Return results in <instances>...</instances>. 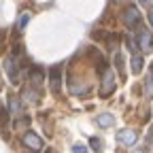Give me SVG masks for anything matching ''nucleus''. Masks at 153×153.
Returning <instances> with one entry per match:
<instances>
[{
    "mask_svg": "<svg viewBox=\"0 0 153 153\" xmlns=\"http://www.w3.org/2000/svg\"><path fill=\"white\" fill-rule=\"evenodd\" d=\"M136 43H138V49L143 53H151L153 51V34L145 26H138L136 28Z\"/></svg>",
    "mask_w": 153,
    "mask_h": 153,
    "instance_id": "1",
    "label": "nucleus"
},
{
    "mask_svg": "<svg viewBox=\"0 0 153 153\" xmlns=\"http://www.w3.org/2000/svg\"><path fill=\"white\" fill-rule=\"evenodd\" d=\"M121 19H123V24L128 26V28H138L140 26V11H138V7H128L123 13H121Z\"/></svg>",
    "mask_w": 153,
    "mask_h": 153,
    "instance_id": "2",
    "label": "nucleus"
},
{
    "mask_svg": "<svg viewBox=\"0 0 153 153\" xmlns=\"http://www.w3.org/2000/svg\"><path fill=\"white\" fill-rule=\"evenodd\" d=\"M115 91V74L111 68H106V72L102 74V89H100V96L102 98H106V96H111Z\"/></svg>",
    "mask_w": 153,
    "mask_h": 153,
    "instance_id": "3",
    "label": "nucleus"
},
{
    "mask_svg": "<svg viewBox=\"0 0 153 153\" xmlns=\"http://www.w3.org/2000/svg\"><path fill=\"white\" fill-rule=\"evenodd\" d=\"M22 143H24L28 149H32V151H41V149H43V138L38 136L36 132H26L24 138H22Z\"/></svg>",
    "mask_w": 153,
    "mask_h": 153,
    "instance_id": "4",
    "label": "nucleus"
},
{
    "mask_svg": "<svg viewBox=\"0 0 153 153\" xmlns=\"http://www.w3.org/2000/svg\"><path fill=\"white\" fill-rule=\"evenodd\" d=\"M136 138H138L136 130H130V128H126V130H119V132H117V143H119V145L132 147L134 143H136Z\"/></svg>",
    "mask_w": 153,
    "mask_h": 153,
    "instance_id": "5",
    "label": "nucleus"
},
{
    "mask_svg": "<svg viewBox=\"0 0 153 153\" xmlns=\"http://www.w3.org/2000/svg\"><path fill=\"white\" fill-rule=\"evenodd\" d=\"M4 70H7V76L11 79V83H19V74H17L19 64H17L15 57H7L4 60Z\"/></svg>",
    "mask_w": 153,
    "mask_h": 153,
    "instance_id": "6",
    "label": "nucleus"
},
{
    "mask_svg": "<svg viewBox=\"0 0 153 153\" xmlns=\"http://www.w3.org/2000/svg\"><path fill=\"white\" fill-rule=\"evenodd\" d=\"M49 85H51L53 94H60V89H62V70L60 68H51V72H49Z\"/></svg>",
    "mask_w": 153,
    "mask_h": 153,
    "instance_id": "7",
    "label": "nucleus"
},
{
    "mask_svg": "<svg viewBox=\"0 0 153 153\" xmlns=\"http://www.w3.org/2000/svg\"><path fill=\"white\" fill-rule=\"evenodd\" d=\"M96 123H98L100 128H113L115 126V117H113L111 113H102V115H98Z\"/></svg>",
    "mask_w": 153,
    "mask_h": 153,
    "instance_id": "8",
    "label": "nucleus"
},
{
    "mask_svg": "<svg viewBox=\"0 0 153 153\" xmlns=\"http://www.w3.org/2000/svg\"><path fill=\"white\" fill-rule=\"evenodd\" d=\"M143 66H145L143 55H140V53H134V55H132V72H140Z\"/></svg>",
    "mask_w": 153,
    "mask_h": 153,
    "instance_id": "9",
    "label": "nucleus"
},
{
    "mask_svg": "<svg viewBox=\"0 0 153 153\" xmlns=\"http://www.w3.org/2000/svg\"><path fill=\"white\" fill-rule=\"evenodd\" d=\"M30 81H32L34 87H38V85L43 83V72L41 70H30Z\"/></svg>",
    "mask_w": 153,
    "mask_h": 153,
    "instance_id": "10",
    "label": "nucleus"
},
{
    "mask_svg": "<svg viewBox=\"0 0 153 153\" xmlns=\"http://www.w3.org/2000/svg\"><path fill=\"white\" fill-rule=\"evenodd\" d=\"M145 87H147L145 91L151 96V94H153V66H151V68H149V72H147V81H145Z\"/></svg>",
    "mask_w": 153,
    "mask_h": 153,
    "instance_id": "11",
    "label": "nucleus"
},
{
    "mask_svg": "<svg viewBox=\"0 0 153 153\" xmlns=\"http://www.w3.org/2000/svg\"><path fill=\"white\" fill-rule=\"evenodd\" d=\"M28 22H30V13H22L19 19H17V30H24L28 26Z\"/></svg>",
    "mask_w": 153,
    "mask_h": 153,
    "instance_id": "12",
    "label": "nucleus"
},
{
    "mask_svg": "<svg viewBox=\"0 0 153 153\" xmlns=\"http://www.w3.org/2000/svg\"><path fill=\"white\" fill-rule=\"evenodd\" d=\"M89 147H91L94 151H102V140H100L98 136H89Z\"/></svg>",
    "mask_w": 153,
    "mask_h": 153,
    "instance_id": "13",
    "label": "nucleus"
},
{
    "mask_svg": "<svg viewBox=\"0 0 153 153\" xmlns=\"http://www.w3.org/2000/svg\"><path fill=\"white\" fill-rule=\"evenodd\" d=\"M115 64H117V68L121 70V76H123V57H121V51L115 53Z\"/></svg>",
    "mask_w": 153,
    "mask_h": 153,
    "instance_id": "14",
    "label": "nucleus"
},
{
    "mask_svg": "<svg viewBox=\"0 0 153 153\" xmlns=\"http://www.w3.org/2000/svg\"><path fill=\"white\" fill-rule=\"evenodd\" d=\"M72 153H87V149L83 145H72Z\"/></svg>",
    "mask_w": 153,
    "mask_h": 153,
    "instance_id": "15",
    "label": "nucleus"
},
{
    "mask_svg": "<svg viewBox=\"0 0 153 153\" xmlns=\"http://www.w3.org/2000/svg\"><path fill=\"white\" fill-rule=\"evenodd\" d=\"M143 7H153V0H138Z\"/></svg>",
    "mask_w": 153,
    "mask_h": 153,
    "instance_id": "16",
    "label": "nucleus"
},
{
    "mask_svg": "<svg viewBox=\"0 0 153 153\" xmlns=\"http://www.w3.org/2000/svg\"><path fill=\"white\" fill-rule=\"evenodd\" d=\"M149 26H151V28H153V9H151V11H149Z\"/></svg>",
    "mask_w": 153,
    "mask_h": 153,
    "instance_id": "17",
    "label": "nucleus"
},
{
    "mask_svg": "<svg viewBox=\"0 0 153 153\" xmlns=\"http://www.w3.org/2000/svg\"><path fill=\"white\" fill-rule=\"evenodd\" d=\"M47 153H57V151H53V149H49V151H47Z\"/></svg>",
    "mask_w": 153,
    "mask_h": 153,
    "instance_id": "18",
    "label": "nucleus"
},
{
    "mask_svg": "<svg viewBox=\"0 0 153 153\" xmlns=\"http://www.w3.org/2000/svg\"><path fill=\"white\" fill-rule=\"evenodd\" d=\"M134 153H143V151H134Z\"/></svg>",
    "mask_w": 153,
    "mask_h": 153,
    "instance_id": "19",
    "label": "nucleus"
},
{
    "mask_svg": "<svg viewBox=\"0 0 153 153\" xmlns=\"http://www.w3.org/2000/svg\"><path fill=\"white\" fill-rule=\"evenodd\" d=\"M115 2H121V0H115Z\"/></svg>",
    "mask_w": 153,
    "mask_h": 153,
    "instance_id": "20",
    "label": "nucleus"
}]
</instances>
